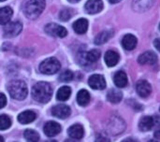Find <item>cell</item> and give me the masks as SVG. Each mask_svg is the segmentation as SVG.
I'll return each instance as SVG.
<instances>
[{
	"label": "cell",
	"instance_id": "4316f807",
	"mask_svg": "<svg viewBox=\"0 0 160 142\" xmlns=\"http://www.w3.org/2000/svg\"><path fill=\"white\" fill-rule=\"evenodd\" d=\"M24 139L27 142H38L39 140V135L37 131L32 129H27L23 133Z\"/></svg>",
	"mask_w": 160,
	"mask_h": 142
},
{
	"label": "cell",
	"instance_id": "4dcf8cb0",
	"mask_svg": "<svg viewBox=\"0 0 160 142\" xmlns=\"http://www.w3.org/2000/svg\"><path fill=\"white\" fill-rule=\"evenodd\" d=\"M7 105V97L3 93H0V109H3Z\"/></svg>",
	"mask_w": 160,
	"mask_h": 142
},
{
	"label": "cell",
	"instance_id": "5b68a950",
	"mask_svg": "<svg viewBox=\"0 0 160 142\" xmlns=\"http://www.w3.org/2000/svg\"><path fill=\"white\" fill-rule=\"evenodd\" d=\"M160 124L159 118L158 116H145L143 118L141 119L140 123H139V128L143 131V132H146V131H150L152 130L154 127H157Z\"/></svg>",
	"mask_w": 160,
	"mask_h": 142
},
{
	"label": "cell",
	"instance_id": "ffe728a7",
	"mask_svg": "<svg viewBox=\"0 0 160 142\" xmlns=\"http://www.w3.org/2000/svg\"><path fill=\"white\" fill-rule=\"evenodd\" d=\"M113 81L118 88H124L128 85V76L124 71L120 70L115 73L113 77Z\"/></svg>",
	"mask_w": 160,
	"mask_h": 142
},
{
	"label": "cell",
	"instance_id": "8d00e7d4",
	"mask_svg": "<svg viewBox=\"0 0 160 142\" xmlns=\"http://www.w3.org/2000/svg\"><path fill=\"white\" fill-rule=\"evenodd\" d=\"M64 142H78V141H77V140H74V139H70V140H65Z\"/></svg>",
	"mask_w": 160,
	"mask_h": 142
},
{
	"label": "cell",
	"instance_id": "3957f363",
	"mask_svg": "<svg viewBox=\"0 0 160 142\" xmlns=\"http://www.w3.org/2000/svg\"><path fill=\"white\" fill-rule=\"evenodd\" d=\"M45 5V0H28L23 8L25 16L32 20L37 19L43 12Z\"/></svg>",
	"mask_w": 160,
	"mask_h": 142
},
{
	"label": "cell",
	"instance_id": "d4e9b609",
	"mask_svg": "<svg viewBox=\"0 0 160 142\" xmlns=\"http://www.w3.org/2000/svg\"><path fill=\"white\" fill-rule=\"evenodd\" d=\"M107 98L110 102L113 103V104H116V103H119L122 98H123V94L121 91H118V90H111L108 95H107Z\"/></svg>",
	"mask_w": 160,
	"mask_h": 142
},
{
	"label": "cell",
	"instance_id": "b9f144b4",
	"mask_svg": "<svg viewBox=\"0 0 160 142\" xmlns=\"http://www.w3.org/2000/svg\"><path fill=\"white\" fill-rule=\"evenodd\" d=\"M3 1H6V0H0V2H3Z\"/></svg>",
	"mask_w": 160,
	"mask_h": 142
},
{
	"label": "cell",
	"instance_id": "52a82bcc",
	"mask_svg": "<svg viewBox=\"0 0 160 142\" xmlns=\"http://www.w3.org/2000/svg\"><path fill=\"white\" fill-rule=\"evenodd\" d=\"M45 31L47 34L53 36V37H65L68 35V31L64 26L58 25L56 23H49L45 27Z\"/></svg>",
	"mask_w": 160,
	"mask_h": 142
},
{
	"label": "cell",
	"instance_id": "f546056e",
	"mask_svg": "<svg viewBox=\"0 0 160 142\" xmlns=\"http://www.w3.org/2000/svg\"><path fill=\"white\" fill-rule=\"evenodd\" d=\"M71 18V11L69 9H63L59 14V19L66 22Z\"/></svg>",
	"mask_w": 160,
	"mask_h": 142
},
{
	"label": "cell",
	"instance_id": "ee69618b",
	"mask_svg": "<svg viewBox=\"0 0 160 142\" xmlns=\"http://www.w3.org/2000/svg\"><path fill=\"white\" fill-rule=\"evenodd\" d=\"M159 110H160V109H159Z\"/></svg>",
	"mask_w": 160,
	"mask_h": 142
},
{
	"label": "cell",
	"instance_id": "d590c367",
	"mask_svg": "<svg viewBox=\"0 0 160 142\" xmlns=\"http://www.w3.org/2000/svg\"><path fill=\"white\" fill-rule=\"evenodd\" d=\"M110 1V3H112V4H116V3H119L121 0H109Z\"/></svg>",
	"mask_w": 160,
	"mask_h": 142
},
{
	"label": "cell",
	"instance_id": "cb8c5ba5",
	"mask_svg": "<svg viewBox=\"0 0 160 142\" xmlns=\"http://www.w3.org/2000/svg\"><path fill=\"white\" fill-rule=\"evenodd\" d=\"M71 95V89L68 86H62L57 94H56V98L60 101H67Z\"/></svg>",
	"mask_w": 160,
	"mask_h": 142
},
{
	"label": "cell",
	"instance_id": "277c9868",
	"mask_svg": "<svg viewBox=\"0 0 160 142\" xmlns=\"http://www.w3.org/2000/svg\"><path fill=\"white\" fill-rule=\"evenodd\" d=\"M60 68H61L60 62L54 57L47 58L39 65V71L45 75L55 74L60 70Z\"/></svg>",
	"mask_w": 160,
	"mask_h": 142
},
{
	"label": "cell",
	"instance_id": "d6986e66",
	"mask_svg": "<svg viewBox=\"0 0 160 142\" xmlns=\"http://www.w3.org/2000/svg\"><path fill=\"white\" fill-rule=\"evenodd\" d=\"M73 29L79 35H82V34L86 33V31L88 29V21L84 18L78 19L73 23Z\"/></svg>",
	"mask_w": 160,
	"mask_h": 142
},
{
	"label": "cell",
	"instance_id": "d6a6232c",
	"mask_svg": "<svg viewBox=\"0 0 160 142\" xmlns=\"http://www.w3.org/2000/svg\"><path fill=\"white\" fill-rule=\"evenodd\" d=\"M154 45H155V47H156V49L160 51V38H157V39H155V41H154Z\"/></svg>",
	"mask_w": 160,
	"mask_h": 142
},
{
	"label": "cell",
	"instance_id": "5bb4252c",
	"mask_svg": "<svg viewBox=\"0 0 160 142\" xmlns=\"http://www.w3.org/2000/svg\"><path fill=\"white\" fill-rule=\"evenodd\" d=\"M138 43V39L134 35L131 34H128L123 37L122 40V45L124 47V49H126L127 51H132L136 48Z\"/></svg>",
	"mask_w": 160,
	"mask_h": 142
},
{
	"label": "cell",
	"instance_id": "7402d4cb",
	"mask_svg": "<svg viewBox=\"0 0 160 142\" xmlns=\"http://www.w3.org/2000/svg\"><path fill=\"white\" fill-rule=\"evenodd\" d=\"M113 36V31L112 30H105L99 33L96 38H95V44L96 45H101L106 43Z\"/></svg>",
	"mask_w": 160,
	"mask_h": 142
},
{
	"label": "cell",
	"instance_id": "ba28073f",
	"mask_svg": "<svg viewBox=\"0 0 160 142\" xmlns=\"http://www.w3.org/2000/svg\"><path fill=\"white\" fill-rule=\"evenodd\" d=\"M88 84L92 89L95 90H103L106 87V81L103 76L95 74L92 75L88 80Z\"/></svg>",
	"mask_w": 160,
	"mask_h": 142
},
{
	"label": "cell",
	"instance_id": "9a60e30c",
	"mask_svg": "<svg viewBox=\"0 0 160 142\" xmlns=\"http://www.w3.org/2000/svg\"><path fill=\"white\" fill-rule=\"evenodd\" d=\"M104 60H105L106 65L108 66L112 67V66H116L118 64V62L120 60V55L115 51L110 50L105 53Z\"/></svg>",
	"mask_w": 160,
	"mask_h": 142
},
{
	"label": "cell",
	"instance_id": "7a4b0ae2",
	"mask_svg": "<svg viewBox=\"0 0 160 142\" xmlns=\"http://www.w3.org/2000/svg\"><path fill=\"white\" fill-rule=\"evenodd\" d=\"M8 91L10 96L17 100H23L28 94L27 86L22 81H11L8 84Z\"/></svg>",
	"mask_w": 160,
	"mask_h": 142
},
{
	"label": "cell",
	"instance_id": "4fadbf2b",
	"mask_svg": "<svg viewBox=\"0 0 160 142\" xmlns=\"http://www.w3.org/2000/svg\"><path fill=\"white\" fill-rule=\"evenodd\" d=\"M138 62L141 65H155L158 62V56L153 51H145L139 56Z\"/></svg>",
	"mask_w": 160,
	"mask_h": 142
},
{
	"label": "cell",
	"instance_id": "60d3db41",
	"mask_svg": "<svg viewBox=\"0 0 160 142\" xmlns=\"http://www.w3.org/2000/svg\"><path fill=\"white\" fill-rule=\"evenodd\" d=\"M149 142H158V141H155V140H150Z\"/></svg>",
	"mask_w": 160,
	"mask_h": 142
},
{
	"label": "cell",
	"instance_id": "6da1fadb",
	"mask_svg": "<svg viewBox=\"0 0 160 142\" xmlns=\"http://www.w3.org/2000/svg\"><path fill=\"white\" fill-rule=\"evenodd\" d=\"M52 95V89L47 82L40 81L36 83L32 88L33 98L39 103H47Z\"/></svg>",
	"mask_w": 160,
	"mask_h": 142
},
{
	"label": "cell",
	"instance_id": "7bdbcfd3",
	"mask_svg": "<svg viewBox=\"0 0 160 142\" xmlns=\"http://www.w3.org/2000/svg\"><path fill=\"white\" fill-rule=\"evenodd\" d=\"M159 30H160V24H159Z\"/></svg>",
	"mask_w": 160,
	"mask_h": 142
},
{
	"label": "cell",
	"instance_id": "74e56055",
	"mask_svg": "<svg viewBox=\"0 0 160 142\" xmlns=\"http://www.w3.org/2000/svg\"><path fill=\"white\" fill-rule=\"evenodd\" d=\"M69 2H71V3H76V2H79L80 0H68Z\"/></svg>",
	"mask_w": 160,
	"mask_h": 142
},
{
	"label": "cell",
	"instance_id": "30bf717a",
	"mask_svg": "<svg viewBox=\"0 0 160 142\" xmlns=\"http://www.w3.org/2000/svg\"><path fill=\"white\" fill-rule=\"evenodd\" d=\"M61 130H62L61 125L58 123L52 122V121L46 123L45 125H44V128H43V131H44L45 135L50 137V138L58 135L61 132Z\"/></svg>",
	"mask_w": 160,
	"mask_h": 142
},
{
	"label": "cell",
	"instance_id": "9c48e42d",
	"mask_svg": "<svg viewBox=\"0 0 160 142\" xmlns=\"http://www.w3.org/2000/svg\"><path fill=\"white\" fill-rule=\"evenodd\" d=\"M71 113V110L67 105H56L52 109V114L59 119H66Z\"/></svg>",
	"mask_w": 160,
	"mask_h": 142
},
{
	"label": "cell",
	"instance_id": "8fae6325",
	"mask_svg": "<svg viewBox=\"0 0 160 142\" xmlns=\"http://www.w3.org/2000/svg\"><path fill=\"white\" fill-rule=\"evenodd\" d=\"M84 7L87 13L97 14L103 9V2L102 0H88Z\"/></svg>",
	"mask_w": 160,
	"mask_h": 142
},
{
	"label": "cell",
	"instance_id": "603a6c76",
	"mask_svg": "<svg viewBox=\"0 0 160 142\" xmlns=\"http://www.w3.org/2000/svg\"><path fill=\"white\" fill-rule=\"evenodd\" d=\"M77 102L80 106H86L90 102V94L88 93V91L84 89L79 91V93L77 94Z\"/></svg>",
	"mask_w": 160,
	"mask_h": 142
},
{
	"label": "cell",
	"instance_id": "e575fe53",
	"mask_svg": "<svg viewBox=\"0 0 160 142\" xmlns=\"http://www.w3.org/2000/svg\"><path fill=\"white\" fill-rule=\"evenodd\" d=\"M155 137H156V139H158V140H160V129L159 130H158V131H156Z\"/></svg>",
	"mask_w": 160,
	"mask_h": 142
},
{
	"label": "cell",
	"instance_id": "2e32d148",
	"mask_svg": "<svg viewBox=\"0 0 160 142\" xmlns=\"http://www.w3.org/2000/svg\"><path fill=\"white\" fill-rule=\"evenodd\" d=\"M36 118H37V114L33 110H25L19 114L18 121L20 124L27 125V124H30L33 121H35Z\"/></svg>",
	"mask_w": 160,
	"mask_h": 142
},
{
	"label": "cell",
	"instance_id": "484cf974",
	"mask_svg": "<svg viewBox=\"0 0 160 142\" xmlns=\"http://www.w3.org/2000/svg\"><path fill=\"white\" fill-rule=\"evenodd\" d=\"M100 55H101V53H100L99 50L93 49L85 54V59L88 63H95L99 59Z\"/></svg>",
	"mask_w": 160,
	"mask_h": 142
},
{
	"label": "cell",
	"instance_id": "83f0119b",
	"mask_svg": "<svg viewBox=\"0 0 160 142\" xmlns=\"http://www.w3.org/2000/svg\"><path fill=\"white\" fill-rule=\"evenodd\" d=\"M11 125V119L5 114L0 115V130H6Z\"/></svg>",
	"mask_w": 160,
	"mask_h": 142
},
{
	"label": "cell",
	"instance_id": "7c38bea8",
	"mask_svg": "<svg viewBox=\"0 0 160 142\" xmlns=\"http://www.w3.org/2000/svg\"><path fill=\"white\" fill-rule=\"evenodd\" d=\"M136 90H137V93L140 96L142 97H147L150 95L151 92H152V87L150 85V83L146 81H139L137 82V85H136Z\"/></svg>",
	"mask_w": 160,
	"mask_h": 142
},
{
	"label": "cell",
	"instance_id": "ac0fdd59",
	"mask_svg": "<svg viewBox=\"0 0 160 142\" xmlns=\"http://www.w3.org/2000/svg\"><path fill=\"white\" fill-rule=\"evenodd\" d=\"M154 3L155 0H134L132 7L136 11H144L150 8Z\"/></svg>",
	"mask_w": 160,
	"mask_h": 142
},
{
	"label": "cell",
	"instance_id": "e0dca14e",
	"mask_svg": "<svg viewBox=\"0 0 160 142\" xmlns=\"http://www.w3.org/2000/svg\"><path fill=\"white\" fill-rule=\"evenodd\" d=\"M68 136L74 140H81L84 135L83 127L81 125H73L68 128Z\"/></svg>",
	"mask_w": 160,
	"mask_h": 142
},
{
	"label": "cell",
	"instance_id": "ab89813d",
	"mask_svg": "<svg viewBox=\"0 0 160 142\" xmlns=\"http://www.w3.org/2000/svg\"><path fill=\"white\" fill-rule=\"evenodd\" d=\"M46 142H57L56 140H48V141H46Z\"/></svg>",
	"mask_w": 160,
	"mask_h": 142
},
{
	"label": "cell",
	"instance_id": "1f68e13d",
	"mask_svg": "<svg viewBox=\"0 0 160 142\" xmlns=\"http://www.w3.org/2000/svg\"><path fill=\"white\" fill-rule=\"evenodd\" d=\"M96 142H111L110 139L103 135H98L96 139Z\"/></svg>",
	"mask_w": 160,
	"mask_h": 142
},
{
	"label": "cell",
	"instance_id": "44dd1931",
	"mask_svg": "<svg viewBox=\"0 0 160 142\" xmlns=\"http://www.w3.org/2000/svg\"><path fill=\"white\" fill-rule=\"evenodd\" d=\"M12 14H13V10L11 7H1L0 8V24L2 25L7 24L10 21Z\"/></svg>",
	"mask_w": 160,
	"mask_h": 142
},
{
	"label": "cell",
	"instance_id": "f1b7e54d",
	"mask_svg": "<svg viewBox=\"0 0 160 142\" xmlns=\"http://www.w3.org/2000/svg\"><path fill=\"white\" fill-rule=\"evenodd\" d=\"M73 77H74V74L72 71L70 70H65L63 71L60 76H59V81H63V82H68V81H70L73 80Z\"/></svg>",
	"mask_w": 160,
	"mask_h": 142
},
{
	"label": "cell",
	"instance_id": "836d02e7",
	"mask_svg": "<svg viewBox=\"0 0 160 142\" xmlns=\"http://www.w3.org/2000/svg\"><path fill=\"white\" fill-rule=\"evenodd\" d=\"M122 142H139L138 140H136L135 139H131V138H128V139H126L124 140Z\"/></svg>",
	"mask_w": 160,
	"mask_h": 142
},
{
	"label": "cell",
	"instance_id": "f35d334b",
	"mask_svg": "<svg viewBox=\"0 0 160 142\" xmlns=\"http://www.w3.org/2000/svg\"><path fill=\"white\" fill-rule=\"evenodd\" d=\"M0 142H4V139L0 136Z\"/></svg>",
	"mask_w": 160,
	"mask_h": 142
},
{
	"label": "cell",
	"instance_id": "8992f818",
	"mask_svg": "<svg viewBox=\"0 0 160 142\" xmlns=\"http://www.w3.org/2000/svg\"><path fill=\"white\" fill-rule=\"evenodd\" d=\"M22 30V24L20 22H8L4 26V36L6 37H12L18 36Z\"/></svg>",
	"mask_w": 160,
	"mask_h": 142
}]
</instances>
